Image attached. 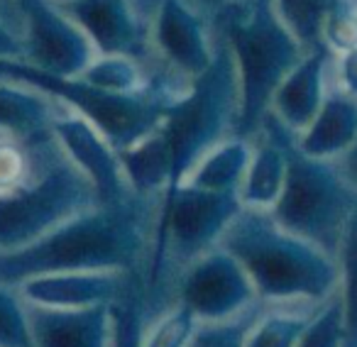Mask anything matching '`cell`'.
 Segmentation results:
<instances>
[{"instance_id":"1","label":"cell","mask_w":357,"mask_h":347,"mask_svg":"<svg viewBox=\"0 0 357 347\" xmlns=\"http://www.w3.org/2000/svg\"><path fill=\"white\" fill-rule=\"evenodd\" d=\"M240 233L245 235L225 240V252L245 269L259 303L318 306L342 288V264L282 225Z\"/></svg>"},{"instance_id":"2","label":"cell","mask_w":357,"mask_h":347,"mask_svg":"<svg viewBox=\"0 0 357 347\" xmlns=\"http://www.w3.org/2000/svg\"><path fill=\"white\" fill-rule=\"evenodd\" d=\"M176 301L184 303L199 323L230 321L259 303L245 269L225 249L191 259L178 284Z\"/></svg>"},{"instance_id":"3","label":"cell","mask_w":357,"mask_h":347,"mask_svg":"<svg viewBox=\"0 0 357 347\" xmlns=\"http://www.w3.org/2000/svg\"><path fill=\"white\" fill-rule=\"evenodd\" d=\"M125 272H59L30 277L15 286L17 296L30 306L45 308H91L113 306L123 298Z\"/></svg>"},{"instance_id":"4","label":"cell","mask_w":357,"mask_h":347,"mask_svg":"<svg viewBox=\"0 0 357 347\" xmlns=\"http://www.w3.org/2000/svg\"><path fill=\"white\" fill-rule=\"evenodd\" d=\"M32 347H115L113 306L45 308L25 303Z\"/></svg>"},{"instance_id":"5","label":"cell","mask_w":357,"mask_h":347,"mask_svg":"<svg viewBox=\"0 0 357 347\" xmlns=\"http://www.w3.org/2000/svg\"><path fill=\"white\" fill-rule=\"evenodd\" d=\"M318 306H262L243 347H294Z\"/></svg>"},{"instance_id":"6","label":"cell","mask_w":357,"mask_h":347,"mask_svg":"<svg viewBox=\"0 0 357 347\" xmlns=\"http://www.w3.org/2000/svg\"><path fill=\"white\" fill-rule=\"evenodd\" d=\"M352 332V316L345 303V293L335 291L321 303L316 316L303 327L294 347H345V335ZM352 340V337H350ZM347 340V342H350Z\"/></svg>"},{"instance_id":"7","label":"cell","mask_w":357,"mask_h":347,"mask_svg":"<svg viewBox=\"0 0 357 347\" xmlns=\"http://www.w3.org/2000/svg\"><path fill=\"white\" fill-rule=\"evenodd\" d=\"M196 323L199 321L194 313L176 301L169 311H162V316L149 327L142 325L137 347H186Z\"/></svg>"},{"instance_id":"8","label":"cell","mask_w":357,"mask_h":347,"mask_svg":"<svg viewBox=\"0 0 357 347\" xmlns=\"http://www.w3.org/2000/svg\"><path fill=\"white\" fill-rule=\"evenodd\" d=\"M264 303H257L255 308H250L248 313L230 321H218V323H196L194 332H191L186 347H243L245 335L252 327L255 318L259 316Z\"/></svg>"},{"instance_id":"9","label":"cell","mask_w":357,"mask_h":347,"mask_svg":"<svg viewBox=\"0 0 357 347\" xmlns=\"http://www.w3.org/2000/svg\"><path fill=\"white\" fill-rule=\"evenodd\" d=\"M0 347H32L25 301L8 284H0Z\"/></svg>"},{"instance_id":"10","label":"cell","mask_w":357,"mask_h":347,"mask_svg":"<svg viewBox=\"0 0 357 347\" xmlns=\"http://www.w3.org/2000/svg\"><path fill=\"white\" fill-rule=\"evenodd\" d=\"M27 174V162L20 147L10 142H0V196L13 194L22 184Z\"/></svg>"}]
</instances>
